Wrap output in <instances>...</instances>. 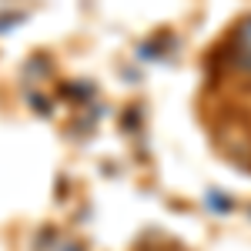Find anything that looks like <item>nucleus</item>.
<instances>
[{"label": "nucleus", "instance_id": "obj_1", "mask_svg": "<svg viewBox=\"0 0 251 251\" xmlns=\"http://www.w3.org/2000/svg\"><path fill=\"white\" fill-rule=\"evenodd\" d=\"M234 60H238V67L251 71V17L241 20L234 30Z\"/></svg>", "mask_w": 251, "mask_h": 251}]
</instances>
